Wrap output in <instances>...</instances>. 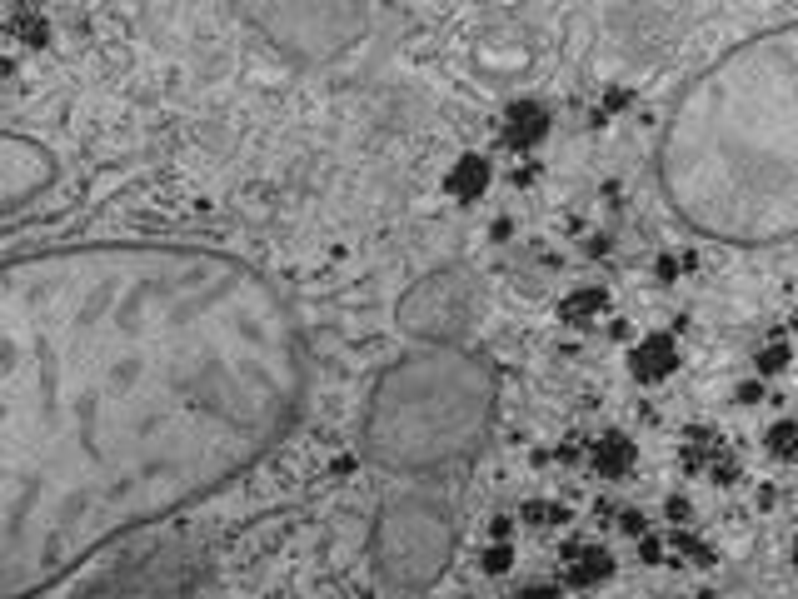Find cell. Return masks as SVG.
<instances>
[{"label":"cell","mask_w":798,"mask_h":599,"mask_svg":"<svg viewBox=\"0 0 798 599\" xmlns=\"http://www.w3.org/2000/svg\"><path fill=\"white\" fill-rule=\"evenodd\" d=\"M305 405L280 290L200 245L0 265V595L240 480Z\"/></svg>","instance_id":"1"},{"label":"cell","mask_w":798,"mask_h":599,"mask_svg":"<svg viewBox=\"0 0 798 599\" xmlns=\"http://www.w3.org/2000/svg\"><path fill=\"white\" fill-rule=\"evenodd\" d=\"M664 190L704 235L774 245L798 225V35L764 30L679 100L664 135Z\"/></svg>","instance_id":"2"},{"label":"cell","mask_w":798,"mask_h":599,"mask_svg":"<svg viewBox=\"0 0 798 599\" xmlns=\"http://www.w3.org/2000/svg\"><path fill=\"white\" fill-rule=\"evenodd\" d=\"M494 410V370L484 355L434 345L399 360L375 385L365 450L390 470H434L469 455Z\"/></svg>","instance_id":"3"},{"label":"cell","mask_w":798,"mask_h":599,"mask_svg":"<svg viewBox=\"0 0 798 599\" xmlns=\"http://www.w3.org/2000/svg\"><path fill=\"white\" fill-rule=\"evenodd\" d=\"M454 555V520L429 495H399L375 520V565L395 590H424Z\"/></svg>","instance_id":"4"},{"label":"cell","mask_w":798,"mask_h":599,"mask_svg":"<svg viewBox=\"0 0 798 599\" xmlns=\"http://www.w3.org/2000/svg\"><path fill=\"white\" fill-rule=\"evenodd\" d=\"M235 10L300 65L335 60L365 30V0H235Z\"/></svg>","instance_id":"5"},{"label":"cell","mask_w":798,"mask_h":599,"mask_svg":"<svg viewBox=\"0 0 798 599\" xmlns=\"http://www.w3.org/2000/svg\"><path fill=\"white\" fill-rule=\"evenodd\" d=\"M479 310V290L469 280V270L449 265V270H434L424 275L404 300H399V330L419 335V340H434V345H449L469 330Z\"/></svg>","instance_id":"6"},{"label":"cell","mask_w":798,"mask_h":599,"mask_svg":"<svg viewBox=\"0 0 798 599\" xmlns=\"http://www.w3.org/2000/svg\"><path fill=\"white\" fill-rule=\"evenodd\" d=\"M544 135H549V115H544V105L519 100V105H509V110H504V140H509V145L529 150V145H539Z\"/></svg>","instance_id":"7"},{"label":"cell","mask_w":798,"mask_h":599,"mask_svg":"<svg viewBox=\"0 0 798 599\" xmlns=\"http://www.w3.org/2000/svg\"><path fill=\"white\" fill-rule=\"evenodd\" d=\"M674 370H679V345L669 335L639 340V350H634V375L639 380H669Z\"/></svg>","instance_id":"8"},{"label":"cell","mask_w":798,"mask_h":599,"mask_svg":"<svg viewBox=\"0 0 798 599\" xmlns=\"http://www.w3.org/2000/svg\"><path fill=\"white\" fill-rule=\"evenodd\" d=\"M489 185V160L484 155H464L449 175H444V190L454 200H479V190Z\"/></svg>","instance_id":"9"},{"label":"cell","mask_w":798,"mask_h":599,"mask_svg":"<svg viewBox=\"0 0 798 599\" xmlns=\"http://www.w3.org/2000/svg\"><path fill=\"white\" fill-rule=\"evenodd\" d=\"M594 470H599L604 480H624V475L634 470V445H629L624 435H604L599 450H594Z\"/></svg>","instance_id":"10"},{"label":"cell","mask_w":798,"mask_h":599,"mask_svg":"<svg viewBox=\"0 0 798 599\" xmlns=\"http://www.w3.org/2000/svg\"><path fill=\"white\" fill-rule=\"evenodd\" d=\"M604 575H609V555H604V550H574V560L564 565V580L579 585V590L599 585Z\"/></svg>","instance_id":"11"},{"label":"cell","mask_w":798,"mask_h":599,"mask_svg":"<svg viewBox=\"0 0 798 599\" xmlns=\"http://www.w3.org/2000/svg\"><path fill=\"white\" fill-rule=\"evenodd\" d=\"M599 315H604V295L599 290H574V295L559 300V320H569V325H589Z\"/></svg>","instance_id":"12"},{"label":"cell","mask_w":798,"mask_h":599,"mask_svg":"<svg viewBox=\"0 0 798 599\" xmlns=\"http://www.w3.org/2000/svg\"><path fill=\"white\" fill-rule=\"evenodd\" d=\"M794 440H798L794 420H779V425L769 430V450H774L779 460H789V455H794Z\"/></svg>","instance_id":"13"},{"label":"cell","mask_w":798,"mask_h":599,"mask_svg":"<svg viewBox=\"0 0 798 599\" xmlns=\"http://www.w3.org/2000/svg\"><path fill=\"white\" fill-rule=\"evenodd\" d=\"M784 365H789V345H784V340H779V345H769V350L759 355V370H764V375H779Z\"/></svg>","instance_id":"14"},{"label":"cell","mask_w":798,"mask_h":599,"mask_svg":"<svg viewBox=\"0 0 798 599\" xmlns=\"http://www.w3.org/2000/svg\"><path fill=\"white\" fill-rule=\"evenodd\" d=\"M509 560H514V555H509V545H494V550L484 555V570H489V575H504V570H509Z\"/></svg>","instance_id":"15"}]
</instances>
